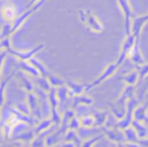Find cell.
Wrapping results in <instances>:
<instances>
[{"label":"cell","instance_id":"6da1fadb","mask_svg":"<svg viewBox=\"0 0 148 147\" xmlns=\"http://www.w3.org/2000/svg\"><path fill=\"white\" fill-rule=\"evenodd\" d=\"M78 16H79L81 22L86 25V27L88 31H92V33H96V34H100L104 31V25H103V22L99 20V17H97L92 10L79 9Z\"/></svg>","mask_w":148,"mask_h":147},{"label":"cell","instance_id":"7a4b0ae2","mask_svg":"<svg viewBox=\"0 0 148 147\" xmlns=\"http://www.w3.org/2000/svg\"><path fill=\"white\" fill-rule=\"evenodd\" d=\"M139 100L140 99L139 98H131L127 100V103H126V115L123 119L118 120L117 124H116V126L120 128L121 130H125L126 128L131 126V122H133L134 120V111H135V108L139 106Z\"/></svg>","mask_w":148,"mask_h":147},{"label":"cell","instance_id":"3957f363","mask_svg":"<svg viewBox=\"0 0 148 147\" xmlns=\"http://www.w3.org/2000/svg\"><path fill=\"white\" fill-rule=\"evenodd\" d=\"M46 3H47V0H39L38 3H35V4L33 5V7L27 8V9H26L25 12L21 13V14L18 16V17L12 22V31H13V34H14L16 31H17L18 29H20L21 26H22L23 23H25V21L27 20V18L30 17L31 14H34V13H35L38 9H40V8L43 7V5L46 4Z\"/></svg>","mask_w":148,"mask_h":147},{"label":"cell","instance_id":"277c9868","mask_svg":"<svg viewBox=\"0 0 148 147\" xmlns=\"http://www.w3.org/2000/svg\"><path fill=\"white\" fill-rule=\"evenodd\" d=\"M118 68H120V65L117 64V61L108 64L107 67L104 68V70L101 72V74H100L97 78H95V80L92 81V82L90 83V85H87V86H86V91H90L91 89H94V87H96V86L101 85V83L104 82V81H107L108 78H110L116 72H117Z\"/></svg>","mask_w":148,"mask_h":147},{"label":"cell","instance_id":"5b68a950","mask_svg":"<svg viewBox=\"0 0 148 147\" xmlns=\"http://www.w3.org/2000/svg\"><path fill=\"white\" fill-rule=\"evenodd\" d=\"M138 39L139 38H136L133 33L127 34V35H126V38L123 39L122 46H121L120 56H118V59H117V64L120 65V67L122 65V63L129 57V54H130V51L133 49V47L135 46V43H136V41H138Z\"/></svg>","mask_w":148,"mask_h":147},{"label":"cell","instance_id":"8992f818","mask_svg":"<svg viewBox=\"0 0 148 147\" xmlns=\"http://www.w3.org/2000/svg\"><path fill=\"white\" fill-rule=\"evenodd\" d=\"M117 3L123 13V17H125V30H126V35H127V34H131L133 9H131V5L129 4V0H117Z\"/></svg>","mask_w":148,"mask_h":147},{"label":"cell","instance_id":"52a82bcc","mask_svg":"<svg viewBox=\"0 0 148 147\" xmlns=\"http://www.w3.org/2000/svg\"><path fill=\"white\" fill-rule=\"evenodd\" d=\"M43 48H44V44L40 43V44H38V46H35L34 48L29 49V51H16V49H13V48H9V49H7V51H8V54H10V55H13V56H16L18 60L29 61L31 57H34L39 51H42Z\"/></svg>","mask_w":148,"mask_h":147},{"label":"cell","instance_id":"ba28073f","mask_svg":"<svg viewBox=\"0 0 148 147\" xmlns=\"http://www.w3.org/2000/svg\"><path fill=\"white\" fill-rule=\"evenodd\" d=\"M0 14H1V18L5 22H13L20 16L18 14V8L12 3H5L0 9Z\"/></svg>","mask_w":148,"mask_h":147},{"label":"cell","instance_id":"9c48e42d","mask_svg":"<svg viewBox=\"0 0 148 147\" xmlns=\"http://www.w3.org/2000/svg\"><path fill=\"white\" fill-rule=\"evenodd\" d=\"M104 134L108 139L112 141V142H114V143L126 142L123 130H121L120 128H117V126H114V128L112 126V128H107V129H104Z\"/></svg>","mask_w":148,"mask_h":147},{"label":"cell","instance_id":"30bf717a","mask_svg":"<svg viewBox=\"0 0 148 147\" xmlns=\"http://www.w3.org/2000/svg\"><path fill=\"white\" fill-rule=\"evenodd\" d=\"M135 94V86L134 85H126L125 89H123L122 94L120 95V98L116 100V106L122 107V108H126V103H127L129 99H131Z\"/></svg>","mask_w":148,"mask_h":147},{"label":"cell","instance_id":"8fae6325","mask_svg":"<svg viewBox=\"0 0 148 147\" xmlns=\"http://www.w3.org/2000/svg\"><path fill=\"white\" fill-rule=\"evenodd\" d=\"M26 102H27L29 107H30L31 113L34 115L35 117H40V109H39V96L35 91H30L27 93V96H26Z\"/></svg>","mask_w":148,"mask_h":147},{"label":"cell","instance_id":"7c38bea8","mask_svg":"<svg viewBox=\"0 0 148 147\" xmlns=\"http://www.w3.org/2000/svg\"><path fill=\"white\" fill-rule=\"evenodd\" d=\"M147 22H148V13L144 14V16L134 17L133 22H131V33H133L136 38H139V35H140L142 30H143L144 25H146Z\"/></svg>","mask_w":148,"mask_h":147},{"label":"cell","instance_id":"4fadbf2b","mask_svg":"<svg viewBox=\"0 0 148 147\" xmlns=\"http://www.w3.org/2000/svg\"><path fill=\"white\" fill-rule=\"evenodd\" d=\"M129 59H130L131 63H134L136 67H142V65L146 64V60H144L143 55H142V52H140V48H139V39L136 41L135 46L133 47V49H131L130 54H129Z\"/></svg>","mask_w":148,"mask_h":147},{"label":"cell","instance_id":"5bb4252c","mask_svg":"<svg viewBox=\"0 0 148 147\" xmlns=\"http://www.w3.org/2000/svg\"><path fill=\"white\" fill-rule=\"evenodd\" d=\"M134 120H138L148 125V100L142 106H138L134 111Z\"/></svg>","mask_w":148,"mask_h":147},{"label":"cell","instance_id":"9a60e30c","mask_svg":"<svg viewBox=\"0 0 148 147\" xmlns=\"http://www.w3.org/2000/svg\"><path fill=\"white\" fill-rule=\"evenodd\" d=\"M55 126H56V124L53 122V120H52L51 117H47V119L42 120V121L34 128V130H35L36 135H39L44 132H52Z\"/></svg>","mask_w":148,"mask_h":147},{"label":"cell","instance_id":"2e32d148","mask_svg":"<svg viewBox=\"0 0 148 147\" xmlns=\"http://www.w3.org/2000/svg\"><path fill=\"white\" fill-rule=\"evenodd\" d=\"M16 73H17V72H16V70H13L9 76L4 77L1 81H0V112L3 111V107H4V103H5V89H7L8 83L10 82V80L14 77Z\"/></svg>","mask_w":148,"mask_h":147},{"label":"cell","instance_id":"e0dca14e","mask_svg":"<svg viewBox=\"0 0 148 147\" xmlns=\"http://www.w3.org/2000/svg\"><path fill=\"white\" fill-rule=\"evenodd\" d=\"M35 137H36V133H35V130H26V132H22V133H20V134H16V135H13V138H12V141H20V142H22L23 145H29V143H31L34 139H35Z\"/></svg>","mask_w":148,"mask_h":147},{"label":"cell","instance_id":"ac0fdd59","mask_svg":"<svg viewBox=\"0 0 148 147\" xmlns=\"http://www.w3.org/2000/svg\"><path fill=\"white\" fill-rule=\"evenodd\" d=\"M66 86L69 87V96L73 98L75 95H81L86 91V86L82 85L79 82H75V81H72V80H68L66 81Z\"/></svg>","mask_w":148,"mask_h":147},{"label":"cell","instance_id":"d6986e66","mask_svg":"<svg viewBox=\"0 0 148 147\" xmlns=\"http://www.w3.org/2000/svg\"><path fill=\"white\" fill-rule=\"evenodd\" d=\"M17 78L20 80V86H21L22 89H25L27 93H30V91H34V90H35V85H34V82L27 77V76L25 74V72L20 70V72L17 73Z\"/></svg>","mask_w":148,"mask_h":147},{"label":"cell","instance_id":"ffe728a7","mask_svg":"<svg viewBox=\"0 0 148 147\" xmlns=\"http://www.w3.org/2000/svg\"><path fill=\"white\" fill-rule=\"evenodd\" d=\"M17 67L20 68L22 72L27 73V74H30L31 77H34V78H36V77H39V76H40L39 70L36 69L34 65H31L29 61H23V60H20V61H18V64H17Z\"/></svg>","mask_w":148,"mask_h":147},{"label":"cell","instance_id":"44dd1931","mask_svg":"<svg viewBox=\"0 0 148 147\" xmlns=\"http://www.w3.org/2000/svg\"><path fill=\"white\" fill-rule=\"evenodd\" d=\"M131 126L136 130L139 139H147L148 138V125H146L144 122H140L138 120H133Z\"/></svg>","mask_w":148,"mask_h":147},{"label":"cell","instance_id":"7402d4cb","mask_svg":"<svg viewBox=\"0 0 148 147\" xmlns=\"http://www.w3.org/2000/svg\"><path fill=\"white\" fill-rule=\"evenodd\" d=\"M94 103V99L91 98V96H87V95H83V94H81V95H75L73 96V108H78V107L81 106H91V104Z\"/></svg>","mask_w":148,"mask_h":147},{"label":"cell","instance_id":"603a6c76","mask_svg":"<svg viewBox=\"0 0 148 147\" xmlns=\"http://www.w3.org/2000/svg\"><path fill=\"white\" fill-rule=\"evenodd\" d=\"M64 141L65 142H72V143H75L78 147H81L82 145V141H81V135H78L77 130H73V129H69L64 135Z\"/></svg>","mask_w":148,"mask_h":147},{"label":"cell","instance_id":"cb8c5ba5","mask_svg":"<svg viewBox=\"0 0 148 147\" xmlns=\"http://www.w3.org/2000/svg\"><path fill=\"white\" fill-rule=\"evenodd\" d=\"M121 80H122L126 85L136 86V83L140 81V78H139V72H138V70H133V72H130V73H127V74L122 76V77H121Z\"/></svg>","mask_w":148,"mask_h":147},{"label":"cell","instance_id":"d4e9b609","mask_svg":"<svg viewBox=\"0 0 148 147\" xmlns=\"http://www.w3.org/2000/svg\"><path fill=\"white\" fill-rule=\"evenodd\" d=\"M48 103L51 106V111L52 109H59L60 100L59 96H57V87H52L48 91Z\"/></svg>","mask_w":148,"mask_h":147},{"label":"cell","instance_id":"484cf974","mask_svg":"<svg viewBox=\"0 0 148 147\" xmlns=\"http://www.w3.org/2000/svg\"><path fill=\"white\" fill-rule=\"evenodd\" d=\"M92 115H94L95 121H96V126H103V125L107 124L109 112L108 111H94Z\"/></svg>","mask_w":148,"mask_h":147},{"label":"cell","instance_id":"4316f807","mask_svg":"<svg viewBox=\"0 0 148 147\" xmlns=\"http://www.w3.org/2000/svg\"><path fill=\"white\" fill-rule=\"evenodd\" d=\"M29 63H30L31 65H34V67L36 68V69L39 70V73H40V76H43V77H47L48 78V76L51 74V73L48 72V69H47V67L43 64L42 61H39L38 59H35V57H31L30 60H29Z\"/></svg>","mask_w":148,"mask_h":147},{"label":"cell","instance_id":"83f0119b","mask_svg":"<svg viewBox=\"0 0 148 147\" xmlns=\"http://www.w3.org/2000/svg\"><path fill=\"white\" fill-rule=\"evenodd\" d=\"M79 120H81V128H83V129H90V128L96 125L94 115H84V116L79 117Z\"/></svg>","mask_w":148,"mask_h":147},{"label":"cell","instance_id":"f1b7e54d","mask_svg":"<svg viewBox=\"0 0 148 147\" xmlns=\"http://www.w3.org/2000/svg\"><path fill=\"white\" fill-rule=\"evenodd\" d=\"M125 133V138H126V142H139V137H138V133L136 130L134 129L133 126H129L123 130Z\"/></svg>","mask_w":148,"mask_h":147},{"label":"cell","instance_id":"f546056e","mask_svg":"<svg viewBox=\"0 0 148 147\" xmlns=\"http://www.w3.org/2000/svg\"><path fill=\"white\" fill-rule=\"evenodd\" d=\"M57 96H59V100H60V106L64 104L65 102L68 100V98H70L69 96V87H68L66 85L57 87Z\"/></svg>","mask_w":148,"mask_h":147},{"label":"cell","instance_id":"4dcf8cb0","mask_svg":"<svg viewBox=\"0 0 148 147\" xmlns=\"http://www.w3.org/2000/svg\"><path fill=\"white\" fill-rule=\"evenodd\" d=\"M35 82H36V86H38V87L43 89V90L47 91V93H48V91L52 89V86H51V83H49L48 78L43 77V76H39V77H36L35 78Z\"/></svg>","mask_w":148,"mask_h":147},{"label":"cell","instance_id":"1f68e13d","mask_svg":"<svg viewBox=\"0 0 148 147\" xmlns=\"http://www.w3.org/2000/svg\"><path fill=\"white\" fill-rule=\"evenodd\" d=\"M104 137H105L104 133H99L97 135H94V137H91V138H88V139H86L84 142H82L81 147H94L95 143H97L99 141H101Z\"/></svg>","mask_w":148,"mask_h":147},{"label":"cell","instance_id":"d6a6232c","mask_svg":"<svg viewBox=\"0 0 148 147\" xmlns=\"http://www.w3.org/2000/svg\"><path fill=\"white\" fill-rule=\"evenodd\" d=\"M48 81H49L52 87H60V86L66 85V81L60 78V77H57V76H55V74H52V73L48 76Z\"/></svg>","mask_w":148,"mask_h":147},{"label":"cell","instance_id":"836d02e7","mask_svg":"<svg viewBox=\"0 0 148 147\" xmlns=\"http://www.w3.org/2000/svg\"><path fill=\"white\" fill-rule=\"evenodd\" d=\"M13 34L12 31V22H5L1 27V33H0V41L4 38H9Z\"/></svg>","mask_w":148,"mask_h":147},{"label":"cell","instance_id":"e575fe53","mask_svg":"<svg viewBox=\"0 0 148 147\" xmlns=\"http://www.w3.org/2000/svg\"><path fill=\"white\" fill-rule=\"evenodd\" d=\"M44 141H46V147H55L59 143V134L56 132L53 134H48V135H46V139Z\"/></svg>","mask_w":148,"mask_h":147},{"label":"cell","instance_id":"d590c367","mask_svg":"<svg viewBox=\"0 0 148 147\" xmlns=\"http://www.w3.org/2000/svg\"><path fill=\"white\" fill-rule=\"evenodd\" d=\"M138 72H139V78H140V81H143L148 76V63H146V64L142 65V67H138Z\"/></svg>","mask_w":148,"mask_h":147},{"label":"cell","instance_id":"8d00e7d4","mask_svg":"<svg viewBox=\"0 0 148 147\" xmlns=\"http://www.w3.org/2000/svg\"><path fill=\"white\" fill-rule=\"evenodd\" d=\"M69 129H73V130H79L81 129V120H79V117L74 116L73 119L70 120Z\"/></svg>","mask_w":148,"mask_h":147},{"label":"cell","instance_id":"74e56055","mask_svg":"<svg viewBox=\"0 0 148 147\" xmlns=\"http://www.w3.org/2000/svg\"><path fill=\"white\" fill-rule=\"evenodd\" d=\"M7 55H8L7 49H3V51H0V81H1V70H3V65H4L5 59H7Z\"/></svg>","mask_w":148,"mask_h":147},{"label":"cell","instance_id":"f35d334b","mask_svg":"<svg viewBox=\"0 0 148 147\" xmlns=\"http://www.w3.org/2000/svg\"><path fill=\"white\" fill-rule=\"evenodd\" d=\"M147 90H148V76H147V77H146V78H144V80H143V86H142L140 91H139V96H138V98L140 99L142 96L144 95V93H146Z\"/></svg>","mask_w":148,"mask_h":147},{"label":"cell","instance_id":"ab89813d","mask_svg":"<svg viewBox=\"0 0 148 147\" xmlns=\"http://www.w3.org/2000/svg\"><path fill=\"white\" fill-rule=\"evenodd\" d=\"M1 44H3V47H4V49H9V48H12V42H10V36L9 38H4V39H1Z\"/></svg>","mask_w":148,"mask_h":147},{"label":"cell","instance_id":"60d3db41","mask_svg":"<svg viewBox=\"0 0 148 147\" xmlns=\"http://www.w3.org/2000/svg\"><path fill=\"white\" fill-rule=\"evenodd\" d=\"M0 147H25V145L22 142H20V141H18V143H17V141H13L12 145H3Z\"/></svg>","mask_w":148,"mask_h":147},{"label":"cell","instance_id":"b9f144b4","mask_svg":"<svg viewBox=\"0 0 148 147\" xmlns=\"http://www.w3.org/2000/svg\"><path fill=\"white\" fill-rule=\"evenodd\" d=\"M125 143H126V147H143L138 142H125Z\"/></svg>","mask_w":148,"mask_h":147},{"label":"cell","instance_id":"7bdbcfd3","mask_svg":"<svg viewBox=\"0 0 148 147\" xmlns=\"http://www.w3.org/2000/svg\"><path fill=\"white\" fill-rule=\"evenodd\" d=\"M60 147H78L75 143H72V142H65L64 145H61Z\"/></svg>","mask_w":148,"mask_h":147},{"label":"cell","instance_id":"ee69618b","mask_svg":"<svg viewBox=\"0 0 148 147\" xmlns=\"http://www.w3.org/2000/svg\"><path fill=\"white\" fill-rule=\"evenodd\" d=\"M39 0H30V3H29L27 4V8H30V7H33L34 4H35V3H38Z\"/></svg>","mask_w":148,"mask_h":147},{"label":"cell","instance_id":"f6af8a7d","mask_svg":"<svg viewBox=\"0 0 148 147\" xmlns=\"http://www.w3.org/2000/svg\"><path fill=\"white\" fill-rule=\"evenodd\" d=\"M117 147H126V143L125 142H120V143H117Z\"/></svg>","mask_w":148,"mask_h":147},{"label":"cell","instance_id":"bcb514c9","mask_svg":"<svg viewBox=\"0 0 148 147\" xmlns=\"http://www.w3.org/2000/svg\"><path fill=\"white\" fill-rule=\"evenodd\" d=\"M4 49V47H3V44H1V42H0V51H3Z\"/></svg>","mask_w":148,"mask_h":147},{"label":"cell","instance_id":"7dc6e473","mask_svg":"<svg viewBox=\"0 0 148 147\" xmlns=\"http://www.w3.org/2000/svg\"><path fill=\"white\" fill-rule=\"evenodd\" d=\"M55 147H60V146H55Z\"/></svg>","mask_w":148,"mask_h":147}]
</instances>
